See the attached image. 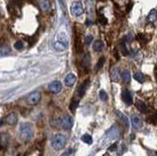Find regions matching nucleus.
Here are the masks:
<instances>
[{
    "label": "nucleus",
    "mask_w": 157,
    "mask_h": 156,
    "mask_svg": "<svg viewBox=\"0 0 157 156\" xmlns=\"http://www.w3.org/2000/svg\"><path fill=\"white\" fill-rule=\"evenodd\" d=\"M34 136L33 125L29 122H24L19 127V138L24 143L31 141Z\"/></svg>",
    "instance_id": "f257e3e1"
},
{
    "label": "nucleus",
    "mask_w": 157,
    "mask_h": 156,
    "mask_svg": "<svg viewBox=\"0 0 157 156\" xmlns=\"http://www.w3.org/2000/svg\"><path fill=\"white\" fill-rule=\"evenodd\" d=\"M66 143H67L66 135H64L62 134H58V135L53 136V139H51L50 145H51L52 148L56 149V150H60V149L65 147Z\"/></svg>",
    "instance_id": "f03ea898"
},
{
    "label": "nucleus",
    "mask_w": 157,
    "mask_h": 156,
    "mask_svg": "<svg viewBox=\"0 0 157 156\" xmlns=\"http://www.w3.org/2000/svg\"><path fill=\"white\" fill-rule=\"evenodd\" d=\"M83 12H85V9H83V5L82 2H74L71 6V13L72 15H74L75 17H80L82 16Z\"/></svg>",
    "instance_id": "7ed1b4c3"
},
{
    "label": "nucleus",
    "mask_w": 157,
    "mask_h": 156,
    "mask_svg": "<svg viewBox=\"0 0 157 156\" xmlns=\"http://www.w3.org/2000/svg\"><path fill=\"white\" fill-rule=\"evenodd\" d=\"M60 124H61V127H62L63 130H65V131L71 130L73 125H74V119H73V117L70 116V115H65L64 117H62Z\"/></svg>",
    "instance_id": "20e7f679"
},
{
    "label": "nucleus",
    "mask_w": 157,
    "mask_h": 156,
    "mask_svg": "<svg viewBox=\"0 0 157 156\" xmlns=\"http://www.w3.org/2000/svg\"><path fill=\"white\" fill-rule=\"evenodd\" d=\"M41 98V95L39 91H33L27 97V103L29 105H36Z\"/></svg>",
    "instance_id": "39448f33"
},
{
    "label": "nucleus",
    "mask_w": 157,
    "mask_h": 156,
    "mask_svg": "<svg viewBox=\"0 0 157 156\" xmlns=\"http://www.w3.org/2000/svg\"><path fill=\"white\" fill-rule=\"evenodd\" d=\"M48 89L53 93H59L62 90V84L59 81H53L48 86Z\"/></svg>",
    "instance_id": "423d86ee"
},
{
    "label": "nucleus",
    "mask_w": 157,
    "mask_h": 156,
    "mask_svg": "<svg viewBox=\"0 0 157 156\" xmlns=\"http://www.w3.org/2000/svg\"><path fill=\"white\" fill-rule=\"evenodd\" d=\"M122 99L128 105H132V102H134V100H132V96L131 91L129 89H123V91H122Z\"/></svg>",
    "instance_id": "0eeeda50"
},
{
    "label": "nucleus",
    "mask_w": 157,
    "mask_h": 156,
    "mask_svg": "<svg viewBox=\"0 0 157 156\" xmlns=\"http://www.w3.org/2000/svg\"><path fill=\"white\" fill-rule=\"evenodd\" d=\"M132 128L136 129V130H140L141 127H142V124H144V122H142V119L140 118V116L137 115H134L132 117Z\"/></svg>",
    "instance_id": "6e6552de"
},
{
    "label": "nucleus",
    "mask_w": 157,
    "mask_h": 156,
    "mask_svg": "<svg viewBox=\"0 0 157 156\" xmlns=\"http://www.w3.org/2000/svg\"><path fill=\"white\" fill-rule=\"evenodd\" d=\"M120 77H122V74L120 70L118 68H113V69L110 71V79L111 81L118 82L120 81Z\"/></svg>",
    "instance_id": "1a4fd4ad"
},
{
    "label": "nucleus",
    "mask_w": 157,
    "mask_h": 156,
    "mask_svg": "<svg viewBox=\"0 0 157 156\" xmlns=\"http://www.w3.org/2000/svg\"><path fill=\"white\" fill-rule=\"evenodd\" d=\"M65 85L67 86H73L74 85L76 84V82H77V77L74 75V74H68L65 78Z\"/></svg>",
    "instance_id": "9d476101"
},
{
    "label": "nucleus",
    "mask_w": 157,
    "mask_h": 156,
    "mask_svg": "<svg viewBox=\"0 0 157 156\" xmlns=\"http://www.w3.org/2000/svg\"><path fill=\"white\" fill-rule=\"evenodd\" d=\"M88 85H90V80H86L85 82H82V84L80 86V87H78V96L80 97H82L83 95H85L86 93V91L87 89V87H88Z\"/></svg>",
    "instance_id": "9b49d317"
},
{
    "label": "nucleus",
    "mask_w": 157,
    "mask_h": 156,
    "mask_svg": "<svg viewBox=\"0 0 157 156\" xmlns=\"http://www.w3.org/2000/svg\"><path fill=\"white\" fill-rule=\"evenodd\" d=\"M56 40L58 41H61L63 42L64 44H66L67 46H69V38L66 35V32H58V35L56 36Z\"/></svg>",
    "instance_id": "f8f14e48"
},
{
    "label": "nucleus",
    "mask_w": 157,
    "mask_h": 156,
    "mask_svg": "<svg viewBox=\"0 0 157 156\" xmlns=\"http://www.w3.org/2000/svg\"><path fill=\"white\" fill-rule=\"evenodd\" d=\"M53 48L55 49L56 51H64L66 50L68 46L66 44H64L63 42L61 41H58V40H55L53 42Z\"/></svg>",
    "instance_id": "ddd939ff"
},
{
    "label": "nucleus",
    "mask_w": 157,
    "mask_h": 156,
    "mask_svg": "<svg viewBox=\"0 0 157 156\" xmlns=\"http://www.w3.org/2000/svg\"><path fill=\"white\" fill-rule=\"evenodd\" d=\"M92 48L95 52H101L103 50V48H104V44H103V42L100 40H97L93 42Z\"/></svg>",
    "instance_id": "4468645a"
},
{
    "label": "nucleus",
    "mask_w": 157,
    "mask_h": 156,
    "mask_svg": "<svg viewBox=\"0 0 157 156\" xmlns=\"http://www.w3.org/2000/svg\"><path fill=\"white\" fill-rule=\"evenodd\" d=\"M6 121H7V123L10 124V125H15L17 123V121H18V116L16 113H14V112H12V113H10L8 116H7V118H6Z\"/></svg>",
    "instance_id": "2eb2a0df"
},
{
    "label": "nucleus",
    "mask_w": 157,
    "mask_h": 156,
    "mask_svg": "<svg viewBox=\"0 0 157 156\" xmlns=\"http://www.w3.org/2000/svg\"><path fill=\"white\" fill-rule=\"evenodd\" d=\"M122 80L123 82H125V84H130V82H131V79H132V77H131V73L129 70H125V71H123L122 73Z\"/></svg>",
    "instance_id": "dca6fc26"
},
{
    "label": "nucleus",
    "mask_w": 157,
    "mask_h": 156,
    "mask_svg": "<svg viewBox=\"0 0 157 156\" xmlns=\"http://www.w3.org/2000/svg\"><path fill=\"white\" fill-rule=\"evenodd\" d=\"M136 105L137 107V109H139L140 112H142V113H146V112H147V107L141 100H136Z\"/></svg>",
    "instance_id": "f3484780"
},
{
    "label": "nucleus",
    "mask_w": 157,
    "mask_h": 156,
    "mask_svg": "<svg viewBox=\"0 0 157 156\" xmlns=\"http://www.w3.org/2000/svg\"><path fill=\"white\" fill-rule=\"evenodd\" d=\"M39 6H40V9L42 11H48L50 9V3H49L48 0H41L39 2Z\"/></svg>",
    "instance_id": "a211bd4d"
},
{
    "label": "nucleus",
    "mask_w": 157,
    "mask_h": 156,
    "mask_svg": "<svg viewBox=\"0 0 157 156\" xmlns=\"http://www.w3.org/2000/svg\"><path fill=\"white\" fill-rule=\"evenodd\" d=\"M147 19H148L149 22H155L157 20V10L156 9H152V10L149 12L148 16H147Z\"/></svg>",
    "instance_id": "6ab92c4d"
},
{
    "label": "nucleus",
    "mask_w": 157,
    "mask_h": 156,
    "mask_svg": "<svg viewBox=\"0 0 157 156\" xmlns=\"http://www.w3.org/2000/svg\"><path fill=\"white\" fill-rule=\"evenodd\" d=\"M134 78H135V80H136V82H140V84L145 81V77H144V75L142 74V73H140V72L136 73V74L134 75Z\"/></svg>",
    "instance_id": "aec40b11"
},
{
    "label": "nucleus",
    "mask_w": 157,
    "mask_h": 156,
    "mask_svg": "<svg viewBox=\"0 0 157 156\" xmlns=\"http://www.w3.org/2000/svg\"><path fill=\"white\" fill-rule=\"evenodd\" d=\"M117 113V116H118V118H119L122 122H123V124L125 125V127H129V122H128V119L126 118V117L123 115L121 112H119V111H117L116 112Z\"/></svg>",
    "instance_id": "412c9836"
},
{
    "label": "nucleus",
    "mask_w": 157,
    "mask_h": 156,
    "mask_svg": "<svg viewBox=\"0 0 157 156\" xmlns=\"http://www.w3.org/2000/svg\"><path fill=\"white\" fill-rule=\"evenodd\" d=\"M82 140L86 144H91L92 143V138H91V135H88V134H86V135H83L82 136Z\"/></svg>",
    "instance_id": "4be33fe9"
},
{
    "label": "nucleus",
    "mask_w": 157,
    "mask_h": 156,
    "mask_svg": "<svg viewBox=\"0 0 157 156\" xmlns=\"http://www.w3.org/2000/svg\"><path fill=\"white\" fill-rule=\"evenodd\" d=\"M95 0H86V7H87V11L88 13L92 15L93 13V3H94Z\"/></svg>",
    "instance_id": "5701e85b"
},
{
    "label": "nucleus",
    "mask_w": 157,
    "mask_h": 156,
    "mask_svg": "<svg viewBox=\"0 0 157 156\" xmlns=\"http://www.w3.org/2000/svg\"><path fill=\"white\" fill-rule=\"evenodd\" d=\"M104 62H105V57H104V56L100 57V59L98 60L97 64H96V66H95V70H96V71H99V70L101 69V68L103 67V65H104Z\"/></svg>",
    "instance_id": "b1692460"
},
{
    "label": "nucleus",
    "mask_w": 157,
    "mask_h": 156,
    "mask_svg": "<svg viewBox=\"0 0 157 156\" xmlns=\"http://www.w3.org/2000/svg\"><path fill=\"white\" fill-rule=\"evenodd\" d=\"M78 105V100L76 99V98H74L71 102V104H70V110L71 111H75L77 109V107Z\"/></svg>",
    "instance_id": "393cba45"
},
{
    "label": "nucleus",
    "mask_w": 157,
    "mask_h": 156,
    "mask_svg": "<svg viewBox=\"0 0 157 156\" xmlns=\"http://www.w3.org/2000/svg\"><path fill=\"white\" fill-rule=\"evenodd\" d=\"M99 98L102 100V101H106L108 99V95H107V92L105 90L101 89L99 91Z\"/></svg>",
    "instance_id": "a878e982"
},
{
    "label": "nucleus",
    "mask_w": 157,
    "mask_h": 156,
    "mask_svg": "<svg viewBox=\"0 0 157 156\" xmlns=\"http://www.w3.org/2000/svg\"><path fill=\"white\" fill-rule=\"evenodd\" d=\"M15 48L16 49H18V50H22L23 48H24V42L23 41H21V40H19V41H17L16 43H15Z\"/></svg>",
    "instance_id": "bb28decb"
},
{
    "label": "nucleus",
    "mask_w": 157,
    "mask_h": 156,
    "mask_svg": "<svg viewBox=\"0 0 157 156\" xmlns=\"http://www.w3.org/2000/svg\"><path fill=\"white\" fill-rule=\"evenodd\" d=\"M92 40H93V36H92L91 35H87V36H86V45L90 46Z\"/></svg>",
    "instance_id": "cd10ccee"
},
{
    "label": "nucleus",
    "mask_w": 157,
    "mask_h": 156,
    "mask_svg": "<svg viewBox=\"0 0 157 156\" xmlns=\"http://www.w3.org/2000/svg\"><path fill=\"white\" fill-rule=\"evenodd\" d=\"M9 47H7V46H4V47H2L1 49H0V53H1L2 55H6V54H8L9 53Z\"/></svg>",
    "instance_id": "c85d7f7f"
},
{
    "label": "nucleus",
    "mask_w": 157,
    "mask_h": 156,
    "mask_svg": "<svg viewBox=\"0 0 157 156\" xmlns=\"http://www.w3.org/2000/svg\"><path fill=\"white\" fill-rule=\"evenodd\" d=\"M69 152H70V150L67 151V152H65V153H63V155H62V156H68V155H69Z\"/></svg>",
    "instance_id": "c756f323"
},
{
    "label": "nucleus",
    "mask_w": 157,
    "mask_h": 156,
    "mask_svg": "<svg viewBox=\"0 0 157 156\" xmlns=\"http://www.w3.org/2000/svg\"><path fill=\"white\" fill-rule=\"evenodd\" d=\"M1 123H2V120H1V119H0V125H1Z\"/></svg>",
    "instance_id": "7c9ffc66"
}]
</instances>
